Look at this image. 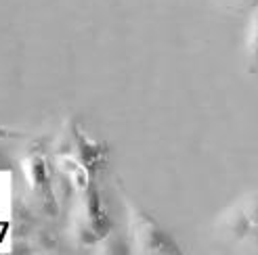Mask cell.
<instances>
[{"label": "cell", "instance_id": "cell-1", "mask_svg": "<svg viewBox=\"0 0 258 255\" xmlns=\"http://www.w3.org/2000/svg\"><path fill=\"white\" fill-rule=\"evenodd\" d=\"M120 188V197L126 209V222L131 228V236H133V247L139 253H149V255H178L180 245L174 240V236L164 230L162 224L158 220H153V215H149L141 205L128 197V193Z\"/></svg>", "mask_w": 258, "mask_h": 255}, {"label": "cell", "instance_id": "cell-2", "mask_svg": "<svg viewBox=\"0 0 258 255\" xmlns=\"http://www.w3.org/2000/svg\"><path fill=\"white\" fill-rule=\"evenodd\" d=\"M113 230V222L101 197L99 186L93 182L80 193L74 213V232L80 245H99Z\"/></svg>", "mask_w": 258, "mask_h": 255}, {"label": "cell", "instance_id": "cell-3", "mask_svg": "<svg viewBox=\"0 0 258 255\" xmlns=\"http://www.w3.org/2000/svg\"><path fill=\"white\" fill-rule=\"evenodd\" d=\"M21 170L25 176V182L38 203V207L48 218H57L59 213V203L55 199V190H53V174H50V165L46 151L42 145H34L30 153L23 157L21 161Z\"/></svg>", "mask_w": 258, "mask_h": 255}, {"label": "cell", "instance_id": "cell-4", "mask_svg": "<svg viewBox=\"0 0 258 255\" xmlns=\"http://www.w3.org/2000/svg\"><path fill=\"white\" fill-rule=\"evenodd\" d=\"M66 136H68V151H66L68 155L78 159L93 174L105 170L109 155V147L105 143H97V140L88 138L76 119L66 121Z\"/></svg>", "mask_w": 258, "mask_h": 255}, {"label": "cell", "instance_id": "cell-5", "mask_svg": "<svg viewBox=\"0 0 258 255\" xmlns=\"http://www.w3.org/2000/svg\"><path fill=\"white\" fill-rule=\"evenodd\" d=\"M216 230L221 232L225 238L233 240V243H243V240L250 236V232L254 230V224L250 222V218L246 215V211L241 209L239 201H237L218 215Z\"/></svg>", "mask_w": 258, "mask_h": 255}, {"label": "cell", "instance_id": "cell-6", "mask_svg": "<svg viewBox=\"0 0 258 255\" xmlns=\"http://www.w3.org/2000/svg\"><path fill=\"white\" fill-rule=\"evenodd\" d=\"M243 48H246V63L248 71H258V7L252 9L250 19L246 25V36H243Z\"/></svg>", "mask_w": 258, "mask_h": 255}, {"label": "cell", "instance_id": "cell-7", "mask_svg": "<svg viewBox=\"0 0 258 255\" xmlns=\"http://www.w3.org/2000/svg\"><path fill=\"white\" fill-rule=\"evenodd\" d=\"M99 251H101V253H128L131 249H128V243H126L122 236H118V234L111 230V232L99 243Z\"/></svg>", "mask_w": 258, "mask_h": 255}, {"label": "cell", "instance_id": "cell-8", "mask_svg": "<svg viewBox=\"0 0 258 255\" xmlns=\"http://www.w3.org/2000/svg\"><path fill=\"white\" fill-rule=\"evenodd\" d=\"M239 205H241L243 211H246V215L250 218V222H252L254 226H258V190H256V193L246 195V197H241V199H239Z\"/></svg>", "mask_w": 258, "mask_h": 255}, {"label": "cell", "instance_id": "cell-9", "mask_svg": "<svg viewBox=\"0 0 258 255\" xmlns=\"http://www.w3.org/2000/svg\"><path fill=\"white\" fill-rule=\"evenodd\" d=\"M243 247H246L248 251H254V253H258V226H254V230L250 232V236L243 240L241 243Z\"/></svg>", "mask_w": 258, "mask_h": 255}, {"label": "cell", "instance_id": "cell-10", "mask_svg": "<svg viewBox=\"0 0 258 255\" xmlns=\"http://www.w3.org/2000/svg\"><path fill=\"white\" fill-rule=\"evenodd\" d=\"M21 134L15 132V130H11V128H5V125H0V140H5V138H19Z\"/></svg>", "mask_w": 258, "mask_h": 255}, {"label": "cell", "instance_id": "cell-11", "mask_svg": "<svg viewBox=\"0 0 258 255\" xmlns=\"http://www.w3.org/2000/svg\"><path fill=\"white\" fill-rule=\"evenodd\" d=\"M229 3L235 7H250V9L258 7V0H229Z\"/></svg>", "mask_w": 258, "mask_h": 255}, {"label": "cell", "instance_id": "cell-12", "mask_svg": "<svg viewBox=\"0 0 258 255\" xmlns=\"http://www.w3.org/2000/svg\"><path fill=\"white\" fill-rule=\"evenodd\" d=\"M0 165H3V168L7 165V157H5V153H3V151H0Z\"/></svg>", "mask_w": 258, "mask_h": 255}]
</instances>
